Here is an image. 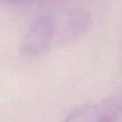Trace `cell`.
Masks as SVG:
<instances>
[{
  "label": "cell",
  "instance_id": "cell-1",
  "mask_svg": "<svg viewBox=\"0 0 122 122\" xmlns=\"http://www.w3.org/2000/svg\"><path fill=\"white\" fill-rule=\"evenodd\" d=\"M55 32V22L50 16H42L29 28L21 42V51L25 55L37 56L51 46Z\"/></svg>",
  "mask_w": 122,
  "mask_h": 122
},
{
  "label": "cell",
  "instance_id": "cell-2",
  "mask_svg": "<svg viewBox=\"0 0 122 122\" xmlns=\"http://www.w3.org/2000/svg\"><path fill=\"white\" fill-rule=\"evenodd\" d=\"M117 117L118 110L116 105L104 100L77 106L62 122H114Z\"/></svg>",
  "mask_w": 122,
  "mask_h": 122
}]
</instances>
